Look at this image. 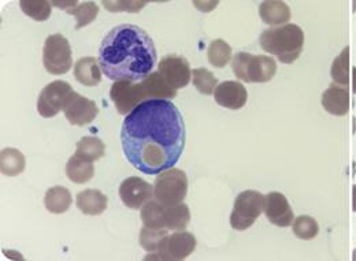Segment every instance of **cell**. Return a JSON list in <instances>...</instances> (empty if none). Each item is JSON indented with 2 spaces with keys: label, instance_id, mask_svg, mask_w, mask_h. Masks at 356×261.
Here are the masks:
<instances>
[{
  "label": "cell",
  "instance_id": "cell-1",
  "mask_svg": "<svg viewBox=\"0 0 356 261\" xmlns=\"http://www.w3.org/2000/svg\"><path fill=\"white\" fill-rule=\"evenodd\" d=\"M185 140L184 118L166 99L138 104L121 129L124 155L143 174L158 175L173 169L184 152Z\"/></svg>",
  "mask_w": 356,
  "mask_h": 261
},
{
  "label": "cell",
  "instance_id": "cell-2",
  "mask_svg": "<svg viewBox=\"0 0 356 261\" xmlns=\"http://www.w3.org/2000/svg\"><path fill=\"white\" fill-rule=\"evenodd\" d=\"M97 62L108 80L138 83L145 80L156 66L158 52L144 29L124 24L104 36Z\"/></svg>",
  "mask_w": 356,
  "mask_h": 261
},
{
  "label": "cell",
  "instance_id": "cell-3",
  "mask_svg": "<svg viewBox=\"0 0 356 261\" xmlns=\"http://www.w3.org/2000/svg\"><path fill=\"white\" fill-rule=\"evenodd\" d=\"M177 90L169 87L159 71L151 73L145 80L138 83L117 81L110 90V97L121 115L131 114L134 108L152 99H173Z\"/></svg>",
  "mask_w": 356,
  "mask_h": 261
},
{
  "label": "cell",
  "instance_id": "cell-4",
  "mask_svg": "<svg viewBox=\"0 0 356 261\" xmlns=\"http://www.w3.org/2000/svg\"><path fill=\"white\" fill-rule=\"evenodd\" d=\"M259 43L264 51L277 56L280 62L291 65L302 53L305 47V32L295 24L265 29Z\"/></svg>",
  "mask_w": 356,
  "mask_h": 261
},
{
  "label": "cell",
  "instance_id": "cell-5",
  "mask_svg": "<svg viewBox=\"0 0 356 261\" xmlns=\"http://www.w3.org/2000/svg\"><path fill=\"white\" fill-rule=\"evenodd\" d=\"M232 70L241 81L264 84L274 78L277 73V63L266 55L238 52L232 60Z\"/></svg>",
  "mask_w": 356,
  "mask_h": 261
},
{
  "label": "cell",
  "instance_id": "cell-6",
  "mask_svg": "<svg viewBox=\"0 0 356 261\" xmlns=\"http://www.w3.org/2000/svg\"><path fill=\"white\" fill-rule=\"evenodd\" d=\"M265 200L266 196H264L261 192H241L234 201L233 211L230 215L232 228L237 231H244L252 227L257 219L265 211Z\"/></svg>",
  "mask_w": 356,
  "mask_h": 261
},
{
  "label": "cell",
  "instance_id": "cell-7",
  "mask_svg": "<svg viewBox=\"0 0 356 261\" xmlns=\"http://www.w3.org/2000/svg\"><path fill=\"white\" fill-rule=\"evenodd\" d=\"M188 193V176L179 169L162 171L154 182V197L166 207L177 205Z\"/></svg>",
  "mask_w": 356,
  "mask_h": 261
},
{
  "label": "cell",
  "instance_id": "cell-8",
  "mask_svg": "<svg viewBox=\"0 0 356 261\" xmlns=\"http://www.w3.org/2000/svg\"><path fill=\"white\" fill-rule=\"evenodd\" d=\"M196 249V238L188 231H173L159 242L154 255L145 256V260H185Z\"/></svg>",
  "mask_w": 356,
  "mask_h": 261
},
{
  "label": "cell",
  "instance_id": "cell-9",
  "mask_svg": "<svg viewBox=\"0 0 356 261\" xmlns=\"http://www.w3.org/2000/svg\"><path fill=\"white\" fill-rule=\"evenodd\" d=\"M43 65L45 70L54 76L66 74L72 69V47L65 36L56 33L45 39Z\"/></svg>",
  "mask_w": 356,
  "mask_h": 261
},
{
  "label": "cell",
  "instance_id": "cell-10",
  "mask_svg": "<svg viewBox=\"0 0 356 261\" xmlns=\"http://www.w3.org/2000/svg\"><path fill=\"white\" fill-rule=\"evenodd\" d=\"M73 92L66 81H54L45 85L38 100V111L43 118H52L63 111L69 94Z\"/></svg>",
  "mask_w": 356,
  "mask_h": 261
},
{
  "label": "cell",
  "instance_id": "cell-11",
  "mask_svg": "<svg viewBox=\"0 0 356 261\" xmlns=\"http://www.w3.org/2000/svg\"><path fill=\"white\" fill-rule=\"evenodd\" d=\"M158 71L165 83L175 90L182 89L191 83L192 71L189 67V62L185 58L177 55L165 56L159 62Z\"/></svg>",
  "mask_w": 356,
  "mask_h": 261
},
{
  "label": "cell",
  "instance_id": "cell-12",
  "mask_svg": "<svg viewBox=\"0 0 356 261\" xmlns=\"http://www.w3.org/2000/svg\"><path fill=\"white\" fill-rule=\"evenodd\" d=\"M63 112L70 125L84 126L90 124L97 117L99 107L95 101L73 90L66 100Z\"/></svg>",
  "mask_w": 356,
  "mask_h": 261
},
{
  "label": "cell",
  "instance_id": "cell-13",
  "mask_svg": "<svg viewBox=\"0 0 356 261\" xmlns=\"http://www.w3.org/2000/svg\"><path fill=\"white\" fill-rule=\"evenodd\" d=\"M120 197L125 207L137 211L152 200L154 186L141 178L131 176L121 183Z\"/></svg>",
  "mask_w": 356,
  "mask_h": 261
},
{
  "label": "cell",
  "instance_id": "cell-14",
  "mask_svg": "<svg viewBox=\"0 0 356 261\" xmlns=\"http://www.w3.org/2000/svg\"><path fill=\"white\" fill-rule=\"evenodd\" d=\"M265 214L271 224L277 227H289L295 220L293 211L286 197L280 192H271L265 200Z\"/></svg>",
  "mask_w": 356,
  "mask_h": 261
},
{
  "label": "cell",
  "instance_id": "cell-15",
  "mask_svg": "<svg viewBox=\"0 0 356 261\" xmlns=\"http://www.w3.org/2000/svg\"><path fill=\"white\" fill-rule=\"evenodd\" d=\"M214 99L217 104H220L221 107L236 111V110H241L247 104L248 93H247V89L240 83L225 81L216 89Z\"/></svg>",
  "mask_w": 356,
  "mask_h": 261
},
{
  "label": "cell",
  "instance_id": "cell-16",
  "mask_svg": "<svg viewBox=\"0 0 356 261\" xmlns=\"http://www.w3.org/2000/svg\"><path fill=\"white\" fill-rule=\"evenodd\" d=\"M323 108L336 117H344L350 111V92L348 87L339 84H330V87L322 94Z\"/></svg>",
  "mask_w": 356,
  "mask_h": 261
},
{
  "label": "cell",
  "instance_id": "cell-17",
  "mask_svg": "<svg viewBox=\"0 0 356 261\" xmlns=\"http://www.w3.org/2000/svg\"><path fill=\"white\" fill-rule=\"evenodd\" d=\"M108 205V199L100 190L87 189L77 194V208L89 217L102 215Z\"/></svg>",
  "mask_w": 356,
  "mask_h": 261
},
{
  "label": "cell",
  "instance_id": "cell-18",
  "mask_svg": "<svg viewBox=\"0 0 356 261\" xmlns=\"http://www.w3.org/2000/svg\"><path fill=\"white\" fill-rule=\"evenodd\" d=\"M76 80L86 87H96L102 81V71L99 62L93 56H86L77 60L74 65Z\"/></svg>",
  "mask_w": 356,
  "mask_h": 261
},
{
  "label": "cell",
  "instance_id": "cell-19",
  "mask_svg": "<svg viewBox=\"0 0 356 261\" xmlns=\"http://www.w3.org/2000/svg\"><path fill=\"white\" fill-rule=\"evenodd\" d=\"M259 14L267 25H284L291 21L292 12L285 1L268 0L259 6Z\"/></svg>",
  "mask_w": 356,
  "mask_h": 261
},
{
  "label": "cell",
  "instance_id": "cell-20",
  "mask_svg": "<svg viewBox=\"0 0 356 261\" xmlns=\"http://www.w3.org/2000/svg\"><path fill=\"white\" fill-rule=\"evenodd\" d=\"M72 193L63 186H54L47 190L44 197L45 208L51 214H65L72 207Z\"/></svg>",
  "mask_w": 356,
  "mask_h": 261
},
{
  "label": "cell",
  "instance_id": "cell-21",
  "mask_svg": "<svg viewBox=\"0 0 356 261\" xmlns=\"http://www.w3.org/2000/svg\"><path fill=\"white\" fill-rule=\"evenodd\" d=\"M26 166L25 156L15 148H6L0 153V171L6 176L22 174Z\"/></svg>",
  "mask_w": 356,
  "mask_h": 261
},
{
  "label": "cell",
  "instance_id": "cell-22",
  "mask_svg": "<svg viewBox=\"0 0 356 261\" xmlns=\"http://www.w3.org/2000/svg\"><path fill=\"white\" fill-rule=\"evenodd\" d=\"M66 175H67L69 180H72L74 183H79V185L87 183L95 175V167H93L92 162H88V160L74 155L67 160Z\"/></svg>",
  "mask_w": 356,
  "mask_h": 261
},
{
  "label": "cell",
  "instance_id": "cell-23",
  "mask_svg": "<svg viewBox=\"0 0 356 261\" xmlns=\"http://www.w3.org/2000/svg\"><path fill=\"white\" fill-rule=\"evenodd\" d=\"M191 221V212L186 204L165 205V226L169 231H185Z\"/></svg>",
  "mask_w": 356,
  "mask_h": 261
},
{
  "label": "cell",
  "instance_id": "cell-24",
  "mask_svg": "<svg viewBox=\"0 0 356 261\" xmlns=\"http://www.w3.org/2000/svg\"><path fill=\"white\" fill-rule=\"evenodd\" d=\"M141 221L144 227L154 230H166L165 226V205L158 200L148 201L141 208Z\"/></svg>",
  "mask_w": 356,
  "mask_h": 261
},
{
  "label": "cell",
  "instance_id": "cell-25",
  "mask_svg": "<svg viewBox=\"0 0 356 261\" xmlns=\"http://www.w3.org/2000/svg\"><path fill=\"white\" fill-rule=\"evenodd\" d=\"M106 145L104 142L97 137H83L77 145H76V155L88 160V162H96L104 156Z\"/></svg>",
  "mask_w": 356,
  "mask_h": 261
},
{
  "label": "cell",
  "instance_id": "cell-26",
  "mask_svg": "<svg viewBox=\"0 0 356 261\" xmlns=\"http://www.w3.org/2000/svg\"><path fill=\"white\" fill-rule=\"evenodd\" d=\"M66 12L76 17V19H77L76 29L80 31V29L88 26L89 24H92L96 19V17L99 14V6L95 1L77 3L74 7H70L69 10H66Z\"/></svg>",
  "mask_w": 356,
  "mask_h": 261
},
{
  "label": "cell",
  "instance_id": "cell-27",
  "mask_svg": "<svg viewBox=\"0 0 356 261\" xmlns=\"http://www.w3.org/2000/svg\"><path fill=\"white\" fill-rule=\"evenodd\" d=\"M334 84L348 87L350 84V47H346L334 59L330 70Z\"/></svg>",
  "mask_w": 356,
  "mask_h": 261
},
{
  "label": "cell",
  "instance_id": "cell-28",
  "mask_svg": "<svg viewBox=\"0 0 356 261\" xmlns=\"http://www.w3.org/2000/svg\"><path fill=\"white\" fill-rule=\"evenodd\" d=\"M207 58L210 65L217 69H222L232 59V47L221 39L214 40L207 49Z\"/></svg>",
  "mask_w": 356,
  "mask_h": 261
},
{
  "label": "cell",
  "instance_id": "cell-29",
  "mask_svg": "<svg viewBox=\"0 0 356 261\" xmlns=\"http://www.w3.org/2000/svg\"><path fill=\"white\" fill-rule=\"evenodd\" d=\"M192 78H193V85H195V87L202 94H206V96L213 94L216 92L217 87H218V81L214 77V74L210 70L204 69V67L195 69L192 71Z\"/></svg>",
  "mask_w": 356,
  "mask_h": 261
},
{
  "label": "cell",
  "instance_id": "cell-30",
  "mask_svg": "<svg viewBox=\"0 0 356 261\" xmlns=\"http://www.w3.org/2000/svg\"><path fill=\"white\" fill-rule=\"evenodd\" d=\"M19 7L25 15H28L39 22H44L51 17V3L49 1L22 0V1H19Z\"/></svg>",
  "mask_w": 356,
  "mask_h": 261
},
{
  "label": "cell",
  "instance_id": "cell-31",
  "mask_svg": "<svg viewBox=\"0 0 356 261\" xmlns=\"http://www.w3.org/2000/svg\"><path fill=\"white\" fill-rule=\"evenodd\" d=\"M319 231V226L315 219L309 217V215H302L299 218L295 219L293 223V233L299 239L309 241L316 237Z\"/></svg>",
  "mask_w": 356,
  "mask_h": 261
},
{
  "label": "cell",
  "instance_id": "cell-32",
  "mask_svg": "<svg viewBox=\"0 0 356 261\" xmlns=\"http://www.w3.org/2000/svg\"><path fill=\"white\" fill-rule=\"evenodd\" d=\"M169 234V230H154V228H147L143 227L140 233V245L147 251L154 253L162 241L165 235Z\"/></svg>",
  "mask_w": 356,
  "mask_h": 261
},
{
  "label": "cell",
  "instance_id": "cell-33",
  "mask_svg": "<svg viewBox=\"0 0 356 261\" xmlns=\"http://www.w3.org/2000/svg\"><path fill=\"white\" fill-rule=\"evenodd\" d=\"M103 6L111 11V12H121V11H128V12H138L143 7L147 6L144 1H104Z\"/></svg>",
  "mask_w": 356,
  "mask_h": 261
},
{
  "label": "cell",
  "instance_id": "cell-34",
  "mask_svg": "<svg viewBox=\"0 0 356 261\" xmlns=\"http://www.w3.org/2000/svg\"><path fill=\"white\" fill-rule=\"evenodd\" d=\"M353 211L356 212V185L353 187Z\"/></svg>",
  "mask_w": 356,
  "mask_h": 261
},
{
  "label": "cell",
  "instance_id": "cell-35",
  "mask_svg": "<svg viewBox=\"0 0 356 261\" xmlns=\"http://www.w3.org/2000/svg\"><path fill=\"white\" fill-rule=\"evenodd\" d=\"M353 90L356 94V67H354V70H353Z\"/></svg>",
  "mask_w": 356,
  "mask_h": 261
}]
</instances>
